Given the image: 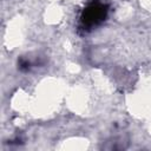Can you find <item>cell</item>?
I'll use <instances>...</instances> for the list:
<instances>
[{
    "label": "cell",
    "instance_id": "cell-1",
    "mask_svg": "<svg viewBox=\"0 0 151 151\" xmlns=\"http://www.w3.org/2000/svg\"><path fill=\"white\" fill-rule=\"evenodd\" d=\"M109 15V5L101 0H92L80 14V27L85 32L100 26Z\"/></svg>",
    "mask_w": 151,
    "mask_h": 151
}]
</instances>
